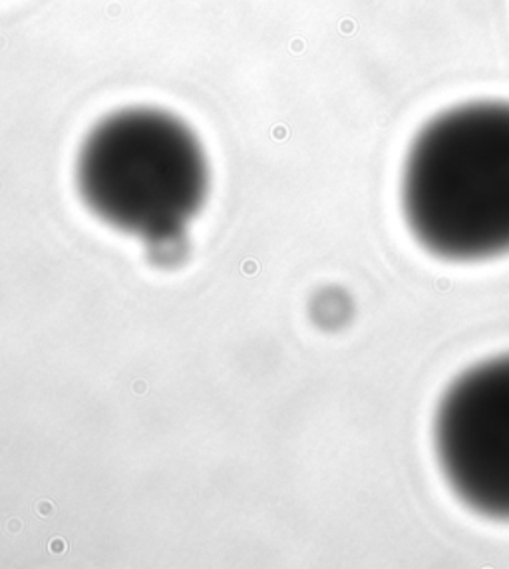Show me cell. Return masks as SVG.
Instances as JSON below:
<instances>
[{"instance_id":"cell-1","label":"cell","mask_w":509,"mask_h":569,"mask_svg":"<svg viewBox=\"0 0 509 569\" xmlns=\"http://www.w3.org/2000/svg\"><path fill=\"white\" fill-rule=\"evenodd\" d=\"M400 206L430 256H509V100L466 102L426 123L406 153Z\"/></svg>"},{"instance_id":"cell-3","label":"cell","mask_w":509,"mask_h":569,"mask_svg":"<svg viewBox=\"0 0 509 569\" xmlns=\"http://www.w3.org/2000/svg\"><path fill=\"white\" fill-rule=\"evenodd\" d=\"M432 437L453 496L481 518L509 522V355L453 380L436 408Z\"/></svg>"},{"instance_id":"cell-2","label":"cell","mask_w":509,"mask_h":569,"mask_svg":"<svg viewBox=\"0 0 509 569\" xmlns=\"http://www.w3.org/2000/svg\"><path fill=\"white\" fill-rule=\"evenodd\" d=\"M208 156L180 116L132 106L106 116L76 158L86 208L110 228L166 246L183 236L209 196Z\"/></svg>"}]
</instances>
